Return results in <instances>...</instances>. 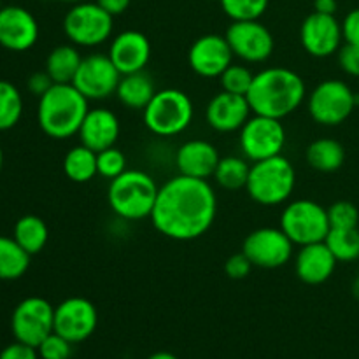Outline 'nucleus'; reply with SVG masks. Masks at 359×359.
I'll return each mask as SVG.
<instances>
[{
	"instance_id": "obj_1",
	"label": "nucleus",
	"mask_w": 359,
	"mask_h": 359,
	"mask_svg": "<svg viewBox=\"0 0 359 359\" xmlns=\"http://www.w3.org/2000/svg\"><path fill=\"white\" fill-rule=\"evenodd\" d=\"M217 214V196L205 179L175 175L160 186L151 221L163 237L179 242L200 238Z\"/></svg>"
},
{
	"instance_id": "obj_2",
	"label": "nucleus",
	"mask_w": 359,
	"mask_h": 359,
	"mask_svg": "<svg viewBox=\"0 0 359 359\" xmlns=\"http://www.w3.org/2000/svg\"><path fill=\"white\" fill-rule=\"evenodd\" d=\"M252 114L284 119L293 114L307 98V88L300 74L286 67H269L255 74L248 91Z\"/></svg>"
},
{
	"instance_id": "obj_3",
	"label": "nucleus",
	"mask_w": 359,
	"mask_h": 359,
	"mask_svg": "<svg viewBox=\"0 0 359 359\" xmlns=\"http://www.w3.org/2000/svg\"><path fill=\"white\" fill-rule=\"evenodd\" d=\"M88 98L70 84H53L37 105V121L42 132L55 140H65L79 133L90 105Z\"/></svg>"
},
{
	"instance_id": "obj_4",
	"label": "nucleus",
	"mask_w": 359,
	"mask_h": 359,
	"mask_svg": "<svg viewBox=\"0 0 359 359\" xmlns=\"http://www.w3.org/2000/svg\"><path fill=\"white\" fill-rule=\"evenodd\" d=\"M158 189L153 177L144 170H128L112 179L107 189V202L112 212L125 221L151 217L156 203Z\"/></svg>"
},
{
	"instance_id": "obj_5",
	"label": "nucleus",
	"mask_w": 359,
	"mask_h": 359,
	"mask_svg": "<svg viewBox=\"0 0 359 359\" xmlns=\"http://www.w3.org/2000/svg\"><path fill=\"white\" fill-rule=\"evenodd\" d=\"M297 186V170L286 156L266 158L251 163L245 191L252 202L276 207L291 198Z\"/></svg>"
},
{
	"instance_id": "obj_6",
	"label": "nucleus",
	"mask_w": 359,
	"mask_h": 359,
	"mask_svg": "<svg viewBox=\"0 0 359 359\" xmlns=\"http://www.w3.org/2000/svg\"><path fill=\"white\" fill-rule=\"evenodd\" d=\"M195 116L193 100L177 88L158 90L142 111L146 128L158 137H175L189 128Z\"/></svg>"
},
{
	"instance_id": "obj_7",
	"label": "nucleus",
	"mask_w": 359,
	"mask_h": 359,
	"mask_svg": "<svg viewBox=\"0 0 359 359\" xmlns=\"http://www.w3.org/2000/svg\"><path fill=\"white\" fill-rule=\"evenodd\" d=\"M280 230L294 245H309L325 242L330 233L328 209L314 200H293L280 214Z\"/></svg>"
},
{
	"instance_id": "obj_8",
	"label": "nucleus",
	"mask_w": 359,
	"mask_h": 359,
	"mask_svg": "<svg viewBox=\"0 0 359 359\" xmlns=\"http://www.w3.org/2000/svg\"><path fill=\"white\" fill-rule=\"evenodd\" d=\"M359 105V95L347 83L326 79L309 93L307 109L318 125L339 126L351 118Z\"/></svg>"
},
{
	"instance_id": "obj_9",
	"label": "nucleus",
	"mask_w": 359,
	"mask_h": 359,
	"mask_svg": "<svg viewBox=\"0 0 359 359\" xmlns=\"http://www.w3.org/2000/svg\"><path fill=\"white\" fill-rule=\"evenodd\" d=\"M114 16L102 9L97 2L74 4L63 18V32L74 46L97 48L111 39Z\"/></svg>"
},
{
	"instance_id": "obj_10",
	"label": "nucleus",
	"mask_w": 359,
	"mask_h": 359,
	"mask_svg": "<svg viewBox=\"0 0 359 359\" xmlns=\"http://www.w3.org/2000/svg\"><path fill=\"white\" fill-rule=\"evenodd\" d=\"M241 151L251 163L283 154L286 146V128L283 119L252 114L241 128Z\"/></svg>"
},
{
	"instance_id": "obj_11",
	"label": "nucleus",
	"mask_w": 359,
	"mask_h": 359,
	"mask_svg": "<svg viewBox=\"0 0 359 359\" xmlns=\"http://www.w3.org/2000/svg\"><path fill=\"white\" fill-rule=\"evenodd\" d=\"M11 332L18 342L39 347L46 337L55 332V307L46 298H25L11 316Z\"/></svg>"
},
{
	"instance_id": "obj_12",
	"label": "nucleus",
	"mask_w": 359,
	"mask_h": 359,
	"mask_svg": "<svg viewBox=\"0 0 359 359\" xmlns=\"http://www.w3.org/2000/svg\"><path fill=\"white\" fill-rule=\"evenodd\" d=\"M294 244L280 228H258L244 238L242 252L256 269L273 270L287 265L293 258Z\"/></svg>"
},
{
	"instance_id": "obj_13",
	"label": "nucleus",
	"mask_w": 359,
	"mask_h": 359,
	"mask_svg": "<svg viewBox=\"0 0 359 359\" xmlns=\"http://www.w3.org/2000/svg\"><path fill=\"white\" fill-rule=\"evenodd\" d=\"M226 41L233 56L245 63H263L272 56L276 42L269 28L259 20L233 21L226 30Z\"/></svg>"
},
{
	"instance_id": "obj_14",
	"label": "nucleus",
	"mask_w": 359,
	"mask_h": 359,
	"mask_svg": "<svg viewBox=\"0 0 359 359\" xmlns=\"http://www.w3.org/2000/svg\"><path fill=\"white\" fill-rule=\"evenodd\" d=\"M121 74L109 55L84 56L72 84L88 100H105L116 95Z\"/></svg>"
},
{
	"instance_id": "obj_15",
	"label": "nucleus",
	"mask_w": 359,
	"mask_h": 359,
	"mask_svg": "<svg viewBox=\"0 0 359 359\" xmlns=\"http://www.w3.org/2000/svg\"><path fill=\"white\" fill-rule=\"evenodd\" d=\"M97 325V307L88 298L70 297L55 307V332L70 344H81L90 339Z\"/></svg>"
},
{
	"instance_id": "obj_16",
	"label": "nucleus",
	"mask_w": 359,
	"mask_h": 359,
	"mask_svg": "<svg viewBox=\"0 0 359 359\" xmlns=\"http://www.w3.org/2000/svg\"><path fill=\"white\" fill-rule=\"evenodd\" d=\"M342 23L333 14L312 13L300 27V42L314 58H328L342 48Z\"/></svg>"
},
{
	"instance_id": "obj_17",
	"label": "nucleus",
	"mask_w": 359,
	"mask_h": 359,
	"mask_svg": "<svg viewBox=\"0 0 359 359\" xmlns=\"http://www.w3.org/2000/svg\"><path fill=\"white\" fill-rule=\"evenodd\" d=\"M233 51L226 37L219 34H205L196 39L188 51L189 69L200 77H219L233 63Z\"/></svg>"
},
{
	"instance_id": "obj_18",
	"label": "nucleus",
	"mask_w": 359,
	"mask_h": 359,
	"mask_svg": "<svg viewBox=\"0 0 359 359\" xmlns=\"http://www.w3.org/2000/svg\"><path fill=\"white\" fill-rule=\"evenodd\" d=\"M39 39V23L34 14L21 6L0 9V46L9 51H28Z\"/></svg>"
},
{
	"instance_id": "obj_19",
	"label": "nucleus",
	"mask_w": 359,
	"mask_h": 359,
	"mask_svg": "<svg viewBox=\"0 0 359 359\" xmlns=\"http://www.w3.org/2000/svg\"><path fill=\"white\" fill-rule=\"evenodd\" d=\"M252 111L248 97L233 95L221 90L214 95L205 109V119L212 130L219 133L241 132L242 126L251 118Z\"/></svg>"
},
{
	"instance_id": "obj_20",
	"label": "nucleus",
	"mask_w": 359,
	"mask_h": 359,
	"mask_svg": "<svg viewBox=\"0 0 359 359\" xmlns=\"http://www.w3.org/2000/svg\"><path fill=\"white\" fill-rule=\"evenodd\" d=\"M109 58L121 76L140 72L151 60V42L142 32L125 30L116 35L109 48Z\"/></svg>"
},
{
	"instance_id": "obj_21",
	"label": "nucleus",
	"mask_w": 359,
	"mask_h": 359,
	"mask_svg": "<svg viewBox=\"0 0 359 359\" xmlns=\"http://www.w3.org/2000/svg\"><path fill=\"white\" fill-rule=\"evenodd\" d=\"M119 133H121V126H119L118 116L111 109L97 107L88 111L77 137L83 146L90 147L95 153H100L107 147L116 146Z\"/></svg>"
},
{
	"instance_id": "obj_22",
	"label": "nucleus",
	"mask_w": 359,
	"mask_h": 359,
	"mask_svg": "<svg viewBox=\"0 0 359 359\" xmlns=\"http://www.w3.org/2000/svg\"><path fill=\"white\" fill-rule=\"evenodd\" d=\"M219 160L221 156L216 146L203 139L188 140L175 153V167L179 174L205 181L212 177Z\"/></svg>"
},
{
	"instance_id": "obj_23",
	"label": "nucleus",
	"mask_w": 359,
	"mask_h": 359,
	"mask_svg": "<svg viewBox=\"0 0 359 359\" xmlns=\"http://www.w3.org/2000/svg\"><path fill=\"white\" fill-rule=\"evenodd\" d=\"M337 258L325 242L302 245L294 258V270L302 283L319 286L333 276L337 269Z\"/></svg>"
},
{
	"instance_id": "obj_24",
	"label": "nucleus",
	"mask_w": 359,
	"mask_h": 359,
	"mask_svg": "<svg viewBox=\"0 0 359 359\" xmlns=\"http://www.w3.org/2000/svg\"><path fill=\"white\" fill-rule=\"evenodd\" d=\"M156 91L153 77L140 70V72L121 76L118 90H116V97L125 107L132 109V111H144Z\"/></svg>"
},
{
	"instance_id": "obj_25",
	"label": "nucleus",
	"mask_w": 359,
	"mask_h": 359,
	"mask_svg": "<svg viewBox=\"0 0 359 359\" xmlns=\"http://www.w3.org/2000/svg\"><path fill=\"white\" fill-rule=\"evenodd\" d=\"M84 56H81L79 49L74 44H62L51 49L46 60V72L53 79L55 84H70L79 70L81 62Z\"/></svg>"
},
{
	"instance_id": "obj_26",
	"label": "nucleus",
	"mask_w": 359,
	"mask_h": 359,
	"mask_svg": "<svg viewBox=\"0 0 359 359\" xmlns=\"http://www.w3.org/2000/svg\"><path fill=\"white\" fill-rule=\"evenodd\" d=\"M305 160L314 170L332 174L346 163V147L335 139H318L307 147Z\"/></svg>"
},
{
	"instance_id": "obj_27",
	"label": "nucleus",
	"mask_w": 359,
	"mask_h": 359,
	"mask_svg": "<svg viewBox=\"0 0 359 359\" xmlns=\"http://www.w3.org/2000/svg\"><path fill=\"white\" fill-rule=\"evenodd\" d=\"M13 238L30 256L39 255V252L46 248V244H48V224H46L44 219H41L39 216L28 214V216L20 217V219L16 221L13 230Z\"/></svg>"
},
{
	"instance_id": "obj_28",
	"label": "nucleus",
	"mask_w": 359,
	"mask_h": 359,
	"mask_svg": "<svg viewBox=\"0 0 359 359\" xmlns=\"http://www.w3.org/2000/svg\"><path fill=\"white\" fill-rule=\"evenodd\" d=\"M63 172L70 181L77 184L90 182L95 175H98L97 153L83 144L74 146L63 158Z\"/></svg>"
},
{
	"instance_id": "obj_29",
	"label": "nucleus",
	"mask_w": 359,
	"mask_h": 359,
	"mask_svg": "<svg viewBox=\"0 0 359 359\" xmlns=\"http://www.w3.org/2000/svg\"><path fill=\"white\" fill-rule=\"evenodd\" d=\"M30 255L13 237L0 235V280H16L27 273Z\"/></svg>"
},
{
	"instance_id": "obj_30",
	"label": "nucleus",
	"mask_w": 359,
	"mask_h": 359,
	"mask_svg": "<svg viewBox=\"0 0 359 359\" xmlns=\"http://www.w3.org/2000/svg\"><path fill=\"white\" fill-rule=\"evenodd\" d=\"M251 172V163L248 158L241 156H224L217 163L216 172H214V181L228 191H237V189L245 188Z\"/></svg>"
},
{
	"instance_id": "obj_31",
	"label": "nucleus",
	"mask_w": 359,
	"mask_h": 359,
	"mask_svg": "<svg viewBox=\"0 0 359 359\" xmlns=\"http://www.w3.org/2000/svg\"><path fill=\"white\" fill-rule=\"evenodd\" d=\"M325 244L339 263L359 259V228H330Z\"/></svg>"
},
{
	"instance_id": "obj_32",
	"label": "nucleus",
	"mask_w": 359,
	"mask_h": 359,
	"mask_svg": "<svg viewBox=\"0 0 359 359\" xmlns=\"http://www.w3.org/2000/svg\"><path fill=\"white\" fill-rule=\"evenodd\" d=\"M23 116V97L9 81L0 79V132L14 128Z\"/></svg>"
},
{
	"instance_id": "obj_33",
	"label": "nucleus",
	"mask_w": 359,
	"mask_h": 359,
	"mask_svg": "<svg viewBox=\"0 0 359 359\" xmlns=\"http://www.w3.org/2000/svg\"><path fill=\"white\" fill-rule=\"evenodd\" d=\"M231 21L259 20L269 9V0H219Z\"/></svg>"
},
{
	"instance_id": "obj_34",
	"label": "nucleus",
	"mask_w": 359,
	"mask_h": 359,
	"mask_svg": "<svg viewBox=\"0 0 359 359\" xmlns=\"http://www.w3.org/2000/svg\"><path fill=\"white\" fill-rule=\"evenodd\" d=\"M221 90L228 91V93L233 95H248L249 88H251L252 79H255V72H251V69L241 63H231L219 77Z\"/></svg>"
},
{
	"instance_id": "obj_35",
	"label": "nucleus",
	"mask_w": 359,
	"mask_h": 359,
	"mask_svg": "<svg viewBox=\"0 0 359 359\" xmlns=\"http://www.w3.org/2000/svg\"><path fill=\"white\" fill-rule=\"evenodd\" d=\"M97 168L98 175L112 181L126 170L125 153L116 146L100 151V153H97Z\"/></svg>"
},
{
	"instance_id": "obj_36",
	"label": "nucleus",
	"mask_w": 359,
	"mask_h": 359,
	"mask_svg": "<svg viewBox=\"0 0 359 359\" xmlns=\"http://www.w3.org/2000/svg\"><path fill=\"white\" fill-rule=\"evenodd\" d=\"M328 219L332 228H358L359 210L353 202L339 200L328 207Z\"/></svg>"
},
{
	"instance_id": "obj_37",
	"label": "nucleus",
	"mask_w": 359,
	"mask_h": 359,
	"mask_svg": "<svg viewBox=\"0 0 359 359\" xmlns=\"http://www.w3.org/2000/svg\"><path fill=\"white\" fill-rule=\"evenodd\" d=\"M72 346L74 344L53 332L51 335H48L39 344L37 353L41 359H69L72 356Z\"/></svg>"
},
{
	"instance_id": "obj_38",
	"label": "nucleus",
	"mask_w": 359,
	"mask_h": 359,
	"mask_svg": "<svg viewBox=\"0 0 359 359\" xmlns=\"http://www.w3.org/2000/svg\"><path fill=\"white\" fill-rule=\"evenodd\" d=\"M255 269L251 263V259L244 255V252H235L224 263V272L230 279L233 280H242L251 273V270Z\"/></svg>"
},
{
	"instance_id": "obj_39",
	"label": "nucleus",
	"mask_w": 359,
	"mask_h": 359,
	"mask_svg": "<svg viewBox=\"0 0 359 359\" xmlns=\"http://www.w3.org/2000/svg\"><path fill=\"white\" fill-rule=\"evenodd\" d=\"M339 65L347 76L359 77V46L347 44L339 49Z\"/></svg>"
},
{
	"instance_id": "obj_40",
	"label": "nucleus",
	"mask_w": 359,
	"mask_h": 359,
	"mask_svg": "<svg viewBox=\"0 0 359 359\" xmlns=\"http://www.w3.org/2000/svg\"><path fill=\"white\" fill-rule=\"evenodd\" d=\"M0 359H39L37 347H32L23 342H14L4 347L0 353Z\"/></svg>"
},
{
	"instance_id": "obj_41",
	"label": "nucleus",
	"mask_w": 359,
	"mask_h": 359,
	"mask_svg": "<svg viewBox=\"0 0 359 359\" xmlns=\"http://www.w3.org/2000/svg\"><path fill=\"white\" fill-rule=\"evenodd\" d=\"M342 35L347 44L359 46V7L349 11L342 21Z\"/></svg>"
},
{
	"instance_id": "obj_42",
	"label": "nucleus",
	"mask_w": 359,
	"mask_h": 359,
	"mask_svg": "<svg viewBox=\"0 0 359 359\" xmlns=\"http://www.w3.org/2000/svg\"><path fill=\"white\" fill-rule=\"evenodd\" d=\"M53 79L51 77H49V74L46 72H35V74H32L30 77H28V81H27V86H28V91H30L32 95H35V97H39L41 98L42 95L46 93V91L49 90V88L53 86Z\"/></svg>"
},
{
	"instance_id": "obj_43",
	"label": "nucleus",
	"mask_w": 359,
	"mask_h": 359,
	"mask_svg": "<svg viewBox=\"0 0 359 359\" xmlns=\"http://www.w3.org/2000/svg\"><path fill=\"white\" fill-rule=\"evenodd\" d=\"M132 0H97L98 6L104 11H107L111 16H119V14L125 13L130 7Z\"/></svg>"
},
{
	"instance_id": "obj_44",
	"label": "nucleus",
	"mask_w": 359,
	"mask_h": 359,
	"mask_svg": "<svg viewBox=\"0 0 359 359\" xmlns=\"http://www.w3.org/2000/svg\"><path fill=\"white\" fill-rule=\"evenodd\" d=\"M337 9H339V2L337 0H314V13L333 14L335 16Z\"/></svg>"
},
{
	"instance_id": "obj_45",
	"label": "nucleus",
	"mask_w": 359,
	"mask_h": 359,
	"mask_svg": "<svg viewBox=\"0 0 359 359\" xmlns=\"http://www.w3.org/2000/svg\"><path fill=\"white\" fill-rule=\"evenodd\" d=\"M147 359H179L177 356H175V354H172V353H167V351H160V353H154V354H151L149 358Z\"/></svg>"
},
{
	"instance_id": "obj_46",
	"label": "nucleus",
	"mask_w": 359,
	"mask_h": 359,
	"mask_svg": "<svg viewBox=\"0 0 359 359\" xmlns=\"http://www.w3.org/2000/svg\"><path fill=\"white\" fill-rule=\"evenodd\" d=\"M353 294L359 300V276L356 277V280L353 283Z\"/></svg>"
},
{
	"instance_id": "obj_47",
	"label": "nucleus",
	"mask_w": 359,
	"mask_h": 359,
	"mask_svg": "<svg viewBox=\"0 0 359 359\" xmlns=\"http://www.w3.org/2000/svg\"><path fill=\"white\" fill-rule=\"evenodd\" d=\"M2 167H4V151H2V146H0V172H2Z\"/></svg>"
},
{
	"instance_id": "obj_48",
	"label": "nucleus",
	"mask_w": 359,
	"mask_h": 359,
	"mask_svg": "<svg viewBox=\"0 0 359 359\" xmlns=\"http://www.w3.org/2000/svg\"><path fill=\"white\" fill-rule=\"evenodd\" d=\"M62 2H69V4H79V2H84V0H62Z\"/></svg>"
},
{
	"instance_id": "obj_49",
	"label": "nucleus",
	"mask_w": 359,
	"mask_h": 359,
	"mask_svg": "<svg viewBox=\"0 0 359 359\" xmlns=\"http://www.w3.org/2000/svg\"><path fill=\"white\" fill-rule=\"evenodd\" d=\"M0 9H2V0H0Z\"/></svg>"
}]
</instances>
